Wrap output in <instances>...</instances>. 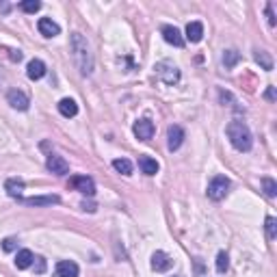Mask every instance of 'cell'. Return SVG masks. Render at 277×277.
<instances>
[{
    "label": "cell",
    "mask_w": 277,
    "mask_h": 277,
    "mask_svg": "<svg viewBox=\"0 0 277 277\" xmlns=\"http://www.w3.org/2000/svg\"><path fill=\"white\" fill-rule=\"evenodd\" d=\"M69 46H71V57H74L78 71L83 76H91L96 67V59H94V52H91V44L87 42V37L80 33H71Z\"/></svg>",
    "instance_id": "1"
},
{
    "label": "cell",
    "mask_w": 277,
    "mask_h": 277,
    "mask_svg": "<svg viewBox=\"0 0 277 277\" xmlns=\"http://www.w3.org/2000/svg\"><path fill=\"white\" fill-rule=\"evenodd\" d=\"M225 132H228V139L234 145V150L249 152L253 147V135H251V130H249V126L245 124V121H241V119L230 121L228 128H225Z\"/></svg>",
    "instance_id": "2"
},
{
    "label": "cell",
    "mask_w": 277,
    "mask_h": 277,
    "mask_svg": "<svg viewBox=\"0 0 277 277\" xmlns=\"http://www.w3.org/2000/svg\"><path fill=\"white\" fill-rule=\"evenodd\" d=\"M154 71H156V76L169 87L180 83V69L176 63H171V61H160V63L154 65Z\"/></svg>",
    "instance_id": "3"
},
{
    "label": "cell",
    "mask_w": 277,
    "mask_h": 277,
    "mask_svg": "<svg viewBox=\"0 0 277 277\" xmlns=\"http://www.w3.org/2000/svg\"><path fill=\"white\" fill-rule=\"evenodd\" d=\"M228 191H230V180L225 178V176H214L212 180H210V184H208V197L212 199V201H221L225 195H228Z\"/></svg>",
    "instance_id": "4"
},
{
    "label": "cell",
    "mask_w": 277,
    "mask_h": 277,
    "mask_svg": "<svg viewBox=\"0 0 277 277\" xmlns=\"http://www.w3.org/2000/svg\"><path fill=\"white\" fill-rule=\"evenodd\" d=\"M69 187L76 189L78 193L87 195V197H94L96 195V182H94V178H89V176H74L69 180Z\"/></svg>",
    "instance_id": "5"
},
{
    "label": "cell",
    "mask_w": 277,
    "mask_h": 277,
    "mask_svg": "<svg viewBox=\"0 0 277 277\" xmlns=\"http://www.w3.org/2000/svg\"><path fill=\"white\" fill-rule=\"evenodd\" d=\"M46 169L50 173H54V176H65V173L69 171V162L63 156H59V154H50L48 160H46Z\"/></svg>",
    "instance_id": "6"
},
{
    "label": "cell",
    "mask_w": 277,
    "mask_h": 277,
    "mask_svg": "<svg viewBox=\"0 0 277 277\" xmlns=\"http://www.w3.org/2000/svg\"><path fill=\"white\" fill-rule=\"evenodd\" d=\"M7 102H9V106L15 108V110H28V104H30V100L28 96L24 94V91H20V89H11L7 94Z\"/></svg>",
    "instance_id": "7"
},
{
    "label": "cell",
    "mask_w": 277,
    "mask_h": 277,
    "mask_svg": "<svg viewBox=\"0 0 277 277\" xmlns=\"http://www.w3.org/2000/svg\"><path fill=\"white\" fill-rule=\"evenodd\" d=\"M184 128L182 126H178V124H173V126H169V130H167V147L171 150V152H176V150H180V145L184 143Z\"/></svg>",
    "instance_id": "8"
},
{
    "label": "cell",
    "mask_w": 277,
    "mask_h": 277,
    "mask_svg": "<svg viewBox=\"0 0 277 277\" xmlns=\"http://www.w3.org/2000/svg\"><path fill=\"white\" fill-rule=\"evenodd\" d=\"M132 130H135V137L139 141H150L154 137V132H156V126H154V121H150V119H139Z\"/></svg>",
    "instance_id": "9"
},
{
    "label": "cell",
    "mask_w": 277,
    "mask_h": 277,
    "mask_svg": "<svg viewBox=\"0 0 277 277\" xmlns=\"http://www.w3.org/2000/svg\"><path fill=\"white\" fill-rule=\"evenodd\" d=\"M150 264H152V269L156 271V273H165V271H169L171 266H173V260L169 258L165 251H154Z\"/></svg>",
    "instance_id": "10"
},
{
    "label": "cell",
    "mask_w": 277,
    "mask_h": 277,
    "mask_svg": "<svg viewBox=\"0 0 277 277\" xmlns=\"http://www.w3.org/2000/svg\"><path fill=\"white\" fill-rule=\"evenodd\" d=\"M78 264L71 262V260H61L57 262V269H54V277H78Z\"/></svg>",
    "instance_id": "11"
},
{
    "label": "cell",
    "mask_w": 277,
    "mask_h": 277,
    "mask_svg": "<svg viewBox=\"0 0 277 277\" xmlns=\"http://www.w3.org/2000/svg\"><path fill=\"white\" fill-rule=\"evenodd\" d=\"M26 206H52V204H59L61 201V197L59 195H35V197H26V199H22Z\"/></svg>",
    "instance_id": "12"
},
{
    "label": "cell",
    "mask_w": 277,
    "mask_h": 277,
    "mask_svg": "<svg viewBox=\"0 0 277 277\" xmlns=\"http://www.w3.org/2000/svg\"><path fill=\"white\" fill-rule=\"evenodd\" d=\"M37 30L42 33L44 37H57L59 33H61V26L57 24V22H52L50 17H42L37 22Z\"/></svg>",
    "instance_id": "13"
},
{
    "label": "cell",
    "mask_w": 277,
    "mask_h": 277,
    "mask_svg": "<svg viewBox=\"0 0 277 277\" xmlns=\"http://www.w3.org/2000/svg\"><path fill=\"white\" fill-rule=\"evenodd\" d=\"M26 76L30 80H39V78H44L46 76V63L42 59H33L30 63L26 65Z\"/></svg>",
    "instance_id": "14"
},
{
    "label": "cell",
    "mask_w": 277,
    "mask_h": 277,
    "mask_svg": "<svg viewBox=\"0 0 277 277\" xmlns=\"http://www.w3.org/2000/svg\"><path fill=\"white\" fill-rule=\"evenodd\" d=\"M162 37H165V42L171 44V46H176V48H182L184 46V37L180 35V30L176 26H162Z\"/></svg>",
    "instance_id": "15"
},
{
    "label": "cell",
    "mask_w": 277,
    "mask_h": 277,
    "mask_svg": "<svg viewBox=\"0 0 277 277\" xmlns=\"http://www.w3.org/2000/svg\"><path fill=\"white\" fill-rule=\"evenodd\" d=\"M57 106H59V113H61V115L67 117V119L78 115V104H76V102L71 100V98H63V100H61Z\"/></svg>",
    "instance_id": "16"
},
{
    "label": "cell",
    "mask_w": 277,
    "mask_h": 277,
    "mask_svg": "<svg viewBox=\"0 0 277 277\" xmlns=\"http://www.w3.org/2000/svg\"><path fill=\"white\" fill-rule=\"evenodd\" d=\"M139 167H141V171L145 173V176H156L158 169H160L158 160L152 158V156H141V158H139Z\"/></svg>",
    "instance_id": "17"
},
{
    "label": "cell",
    "mask_w": 277,
    "mask_h": 277,
    "mask_svg": "<svg viewBox=\"0 0 277 277\" xmlns=\"http://www.w3.org/2000/svg\"><path fill=\"white\" fill-rule=\"evenodd\" d=\"M187 39L191 44H199L204 39V24L201 22H189L187 26Z\"/></svg>",
    "instance_id": "18"
},
{
    "label": "cell",
    "mask_w": 277,
    "mask_h": 277,
    "mask_svg": "<svg viewBox=\"0 0 277 277\" xmlns=\"http://www.w3.org/2000/svg\"><path fill=\"white\" fill-rule=\"evenodd\" d=\"M253 59H255V63H258L264 71H271V69H273V59H271V54L266 52V50L255 48V50H253Z\"/></svg>",
    "instance_id": "19"
},
{
    "label": "cell",
    "mask_w": 277,
    "mask_h": 277,
    "mask_svg": "<svg viewBox=\"0 0 277 277\" xmlns=\"http://www.w3.org/2000/svg\"><path fill=\"white\" fill-rule=\"evenodd\" d=\"M5 191L11 195V197H22V191H24V180H20V178H9L5 182Z\"/></svg>",
    "instance_id": "20"
},
{
    "label": "cell",
    "mask_w": 277,
    "mask_h": 277,
    "mask_svg": "<svg viewBox=\"0 0 277 277\" xmlns=\"http://www.w3.org/2000/svg\"><path fill=\"white\" fill-rule=\"evenodd\" d=\"M221 61H223V65L228 69H234L236 65L241 63V52H238V50H234V48H228V50H223Z\"/></svg>",
    "instance_id": "21"
},
{
    "label": "cell",
    "mask_w": 277,
    "mask_h": 277,
    "mask_svg": "<svg viewBox=\"0 0 277 277\" xmlns=\"http://www.w3.org/2000/svg\"><path fill=\"white\" fill-rule=\"evenodd\" d=\"M33 260H35L33 251L22 249V251H17V255H15V266L20 271H24V269H28V266H33Z\"/></svg>",
    "instance_id": "22"
},
{
    "label": "cell",
    "mask_w": 277,
    "mask_h": 277,
    "mask_svg": "<svg viewBox=\"0 0 277 277\" xmlns=\"http://www.w3.org/2000/svg\"><path fill=\"white\" fill-rule=\"evenodd\" d=\"M113 167H115V171H119L121 176H130L132 173V162L128 158H115L113 160Z\"/></svg>",
    "instance_id": "23"
},
{
    "label": "cell",
    "mask_w": 277,
    "mask_h": 277,
    "mask_svg": "<svg viewBox=\"0 0 277 277\" xmlns=\"http://www.w3.org/2000/svg\"><path fill=\"white\" fill-rule=\"evenodd\" d=\"M262 191L266 197H275L277 195V182L273 178H262Z\"/></svg>",
    "instance_id": "24"
},
{
    "label": "cell",
    "mask_w": 277,
    "mask_h": 277,
    "mask_svg": "<svg viewBox=\"0 0 277 277\" xmlns=\"http://www.w3.org/2000/svg\"><path fill=\"white\" fill-rule=\"evenodd\" d=\"M228 269H230V255L225 251H219L217 253V271L223 275V273H228Z\"/></svg>",
    "instance_id": "25"
},
{
    "label": "cell",
    "mask_w": 277,
    "mask_h": 277,
    "mask_svg": "<svg viewBox=\"0 0 277 277\" xmlns=\"http://www.w3.org/2000/svg\"><path fill=\"white\" fill-rule=\"evenodd\" d=\"M20 9L24 13H37L42 9V3H37V0H24V3H20Z\"/></svg>",
    "instance_id": "26"
},
{
    "label": "cell",
    "mask_w": 277,
    "mask_h": 277,
    "mask_svg": "<svg viewBox=\"0 0 277 277\" xmlns=\"http://www.w3.org/2000/svg\"><path fill=\"white\" fill-rule=\"evenodd\" d=\"M264 228H266V236H269L271 241L277 238V221H275V217H266Z\"/></svg>",
    "instance_id": "27"
},
{
    "label": "cell",
    "mask_w": 277,
    "mask_h": 277,
    "mask_svg": "<svg viewBox=\"0 0 277 277\" xmlns=\"http://www.w3.org/2000/svg\"><path fill=\"white\" fill-rule=\"evenodd\" d=\"M17 247V238H13V236H9V238L3 241V249L5 251H13Z\"/></svg>",
    "instance_id": "28"
},
{
    "label": "cell",
    "mask_w": 277,
    "mask_h": 277,
    "mask_svg": "<svg viewBox=\"0 0 277 277\" xmlns=\"http://www.w3.org/2000/svg\"><path fill=\"white\" fill-rule=\"evenodd\" d=\"M33 266H35V273H39V275L46 273V260L44 258H35L33 260Z\"/></svg>",
    "instance_id": "29"
},
{
    "label": "cell",
    "mask_w": 277,
    "mask_h": 277,
    "mask_svg": "<svg viewBox=\"0 0 277 277\" xmlns=\"http://www.w3.org/2000/svg\"><path fill=\"white\" fill-rule=\"evenodd\" d=\"M9 57H11V61H17V63H20L24 54H22V50H13V48H11V50H9Z\"/></svg>",
    "instance_id": "30"
},
{
    "label": "cell",
    "mask_w": 277,
    "mask_h": 277,
    "mask_svg": "<svg viewBox=\"0 0 277 277\" xmlns=\"http://www.w3.org/2000/svg\"><path fill=\"white\" fill-rule=\"evenodd\" d=\"M266 17H269V24L275 26V15H273V5H266Z\"/></svg>",
    "instance_id": "31"
},
{
    "label": "cell",
    "mask_w": 277,
    "mask_h": 277,
    "mask_svg": "<svg viewBox=\"0 0 277 277\" xmlns=\"http://www.w3.org/2000/svg\"><path fill=\"white\" fill-rule=\"evenodd\" d=\"M264 98L273 102V100H275V87H269V89H266V94H264Z\"/></svg>",
    "instance_id": "32"
},
{
    "label": "cell",
    "mask_w": 277,
    "mask_h": 277,
    "mask_svg": "<svg viewBox=\"0 0 277 277\" xmlns=\"http://www.w3.org/2000/svg\"><path fill=\"white\" fill-rule=\"evenodd\" d=\"M11 11V5H7V3H0V13H9Z\"/></svg>",
    "instance_id": "33"
},
{
    "label": "cell",
    "mask_w": 277,
    "mask_h": 277,
    "mask_svg": "<svg viewBox=\"0 0 277 277\" xmlns=\"http://www.w3.org/2000/svg\"><path fill=\"white\" fill-rule=\"evenodd\" d=\"M173 277H182V275H173Z\"/></svg>",
    "instance_id": "34"
}]
</instances>
